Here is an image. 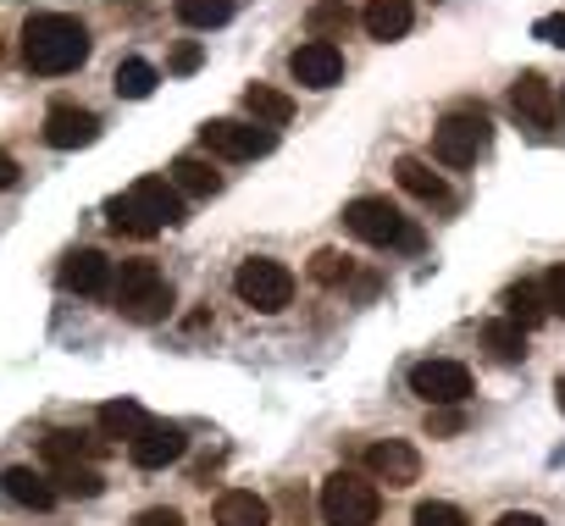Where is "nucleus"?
<instances>
[{
	"instance_id": "obj_1",
	"label": "nucleus",
	"mask_w": 565,
	"mask_h": 526,
	"mask_svg": "<svg viewBox=\"0 0 565 526\" xmlns=\"http://www.w3.org/2000/svg\"><path fill=\"white\" fill-rule=\"evenodd\" d=\"M23 62H29V73L62 78L89 62V29L67 12H40L23 23Z\"/></svg>"
},
{
	"instance_id": "obj_2",
	"label": "nucleus",
	"mask_w": 565,
	"mask_h": 526,
	"mask_svg": "<svg viewBox=\"0 0 565 526\" xmlns=\"http://www.w3.org/2000/svg\"><path fill=\"white\" fill-rule=\"evenodd\" d=\"M106 216H111L117 233L156 238L161 227H178V222H183V194H178L167 178H139L128 194L106 200Z\"/></svg>"
},
{
	"instance_id": "obj_3",
	"label": "nucleus",
	"mask_w": 565,
	"mask_h": 526,
	"mask_svg": "<svg viewBox=\"0 0 565 526\" xmlns=\"http://www.w3.org/2000/svg\"><path fill=\"white\" fill-rule=\"evenodd\" d=\"M111 305L128 322L150 328V322H161L172 311V283L161 278L156 260H122V272H111Z\"/></svg>"
},
{
	"instance_id": "obj_4",
	"label": "nucleus",
	"mask_w": 565,
	"mask_h": 526,
	"mask_svg": "<svg viewBox=\"0 0 565 526\" xmlns=\"http://www.w3.org/2000/svg\"><path fill=\"white\" fill-rule=\"evenodd\" d=\"M344 227L361 238V244H377V249H422V233L411 227V216L388 200V194H361L344 205Z\"/></svg>"
},
{
	"instance_id": "obj_5",
	"label": "nucleus",
	"mask_w": 565,
	"mask_h": 526,
	"mask_svg": "<svg viewBox=\"0 0 565 526\" xmlns=\"http://www.w3.org/2000/svg\"><path fill=\"white\" fill-rule=\"evenodd\" d=\"M317 504H322V520H328V526H377L383 493H377V482L361 476V471H333V476L322 482Z\"/></svg>"
},
{
	"instance_id": "obj_6",
	"label": "nucleus",
	"mask_w": 565,
	"mask_h": 526,
	"mask_svg": "<svg viewBox=\"0 0 565 526\" xmlns=\"http://www.w3.org/2000/svg\"><path fill=\"white\" fill-rule=\"evenodd\" d=\"M233 294H238L249 311L277 316V311H289V300H295V272L282 267V260L255 255V260H244V267L233 272Z\"/></svg>"
},
{
	"instance_id": "obj_7",
	"label": "nucleus",
	"mask_w": 565,
	"mask_h": 526,
	"mask_svg": "<svg viewBox=\"0 0 565 526\" xmlns=\"http://www.w3.org/2000/svg\"><path fill=\"white\" fill-rule=\"evenodd\" d=\"M488 139H493V122H488V111H477V106H460V111H449V117L433 128V155H438L444 167H471V161L488 150Z\"/></svg>"
},
{
	"instance_id": "obj_8",
	"label": "nucleus",
	"mask_w": 565,
	"mask_h": 526,
	"mask_svg": "<svg viewBox=\"0 0 565 526\" xmlns=\"http://www.w3.org/2000/svg\"><path fill=\"white\" fill-rule=\"evenodd\" d=\"M200 144H205V150H216V155H227V161H255V155H266V150L277 144V133H271V128H260V122L216 117V122H205V128H200Z\"/></svg>"
},
{
	"instance_id": "obj_9",
	"label": "nucleus",
	"mask_w": 565,
	"mask_h": 526,
	"mask_svg": "<svg viewBox=\"0 0 565 526\" xmlns=\"http://www.w3.org/2000/svg\"><path fill=\"white\" fill-rule=\"evenodd\" d=\"M411 394L427 399L433 410H444V405H466V394H471V372H466L460 361H422V366H411Z\"/></svg>"
},
{
	"instance_id": "obj_10",
	"label": "nucleus",
	"mask_w": 565,
	"mask_h": 526,
	"mask_svg": "<svg viewBox=\"0 0 565 526\" xmlns=\"http://www.w3.org/2000/svg\"><path fill=\"white\" fill-rule=\"evenodd\" d=\"M289 73L306 89H333L344 78V51L328 45V40H306L300 51H289Z\"/></svg>"
},
{
	"instance_id": "obj_11",
	"label": "nucleus",
	"mask_w": 565,
	"mask_h": 526,
	"mask_svg": "<svg viewBox=\"0 0 565 526\" xmlns=\"http://www.w3.org/2000/svg\"><path fill=\"white\" fill-rule=\"evenodd\" d=\"M366 476L388 482V487H411V482H422V454L405 438H383L366 449Z\"/></svg>"
},
{
	"instance_id": "obj_12",
	"label": "nucleus",
	"mask_w": 565,
	"mask_h": 526,
	"mask_svg": "<svg viewBox=\"0 0 565 526\" xmlns=\"http://www.w3.org/2000/svg\"><path fill=\"white\" fill-rule=\"evenodd\" d=\"M183 449H189V438H183L178 421H150V427L128 443V460H134L139 471H161V465L183 460Z\"/></svg>"
},
{
	"instance_id": "obj_13",
	"label": "nucleus",
	"mask_w": 565,
	"mask_h": 526,
	"mask_svg": "<svg viewBox=\"0 0 565 526\" xmlns=\"http://www.w3.org/2000/svg\"><path fill=\"white\" fill-rule=\"evenodd\" d=\"M510 111L521 117V128L548 133V128H554V89H548L537 73H521V78L510 84Z\"/></svg>"
},
{
	"instance_id": "obj_14",
	"label": "nucleus",
	"mask_w": 565,
	"mask_h": 526,
	"mask_svg": "<svg viewBox=\"0 0 565 526\" xmlns=\"http://www.w3.org/2000/svg\"><path fill=\"white\" fill-rule=\"evenodd\" d=\"M95 139H100V117L95 111H84V106H51V117H45V144L51 150H84Z\"/></svg>"
},
{
	"instance_id": "obj_15",
	"label": "nucleus",
	"mask_w": 565,
	"mask_h": 526,
	"mask_svg": "<svg viewBox=\"0 0 565 526\" xmlns=\"http://www.w3.org/2000/svg\"><path fill=\"white\" fill-rule=\"evenodd\" d=\"M62 289H67V294H84V300L111 294V260H106L100 249H73V255L62 260Z\"/></svg>"
},
{
	"instance_id": "obj_16",
	"label": "nucleus",
	"mask_w": 565,
	"mask_h": 526,
	"mask_svg": "<svg viewBox=\"0 0 565 526\" xmlns=\"http://www.w3.org/2000/svg\"><path fill=\"white\" fill-rule=\"evenodd\" d=\"M45 460L51 465H89L95 454H106V438L100 432H78V427H56V432H45Z\"/></svg>"
},
{
	"instance_id": "obj_17",
	"label": "nucleus",
	"mask_w": 565,
	"mask_h": 526,
	"mask_svg": "<svg viewBox=\"0 0 565 526\" xmlns=\"http://www.w3.org/2000/svg\"><path fill=\"white\" fill-rule=\"evenodd\" d=\"M0 493H7L12 504H23V509H51L56 504L51 476L34 471V465H7V471H0Z\"/></svg>"
},
{
	"instance_id": "obj_18",
	"label": "nucleus",
	"mask_w": 565,
	"mask_h": 526,
	"mask_svg": "<svg viewBox=\"0 0 565 526\" xmlns=\"http://www.w3.org/2000/svg\"><path fill=\"white\" fill-rule=\"evenodd\" d=\"M394 178H399V189L405 194H416L422 205H455V194H449V183L422 161V155H399V167H394Z\"/></svg>"
},
{
	"instance_id": "obj_19",
	"label": "nucleus",
	"mask_w": 565,
	"mask_h": 526,
	"mask_svg": "<svg viewBox=\"0 0 565 526\" xmlns=\"http://www.w3.org/2000/svg\"><path fill=\"white\" fill-rule=\"evenodd\" d=\"M361 23H366V34L372 40H405L411 34V23H416V12H411V0H372V7L361 12Z\"/></svg>"
},
{
	"instance_id": "obj_20",
	"label": "nucleus",
	"mask_w": 565,
	"mask_h": 526,
	"mask_svg": "<svg viewBox=\"0 0 565 526\" xmlns=\"http://www.w3.org/2000/svg\"><path fill=\"white\" fill-rule=\"evenodd\" d=\"M266 520H271V509H266V498L249 493V487H227V493L216 498V526H266Z\"/></svg>"
},
{
	"instance_id": "obj_21",
	"label": "nucleus",
	"mask_w": 565,
	"mask_h": 526,
	"mask_svg": "<svg viewBox=\"0 0 565 526\" xmlns=\"http://www.w3.org/2000/svg\"><path fill=\"white\" fill-rule=\"evenodd\" d=\"M244 111H249L260 128H282V122L295 117V100L282 95V89H271V84H249V89H244Z\"/></svg>"
},
{
	"instance_id": "obj_22",
	"label": "nucleus",
	"mask_w": 565,
	"mask_h": 526,
	"mask_svg": "<svg viewBox=\"0 0 565 526\" xmlns=\"http://www.w3.org/2000/svg\"><path fill=\"white\" fill-rule=\"evenodd\" d=\"M145 427H150L145 405H134V399H106V405H100V438H122V443H134Z\"/></svg>"
},
{
	"instance_id": "obj_23",
	"label": "nucleus",
	"mask_w": 565,
	"mask_h": 526,
	"mask_svg": "<svg viewBox=\"0 0 565 526\" xmlns=\"http://www.w3.org/2000/svg\"><path fill=\"white\" fill-rule=\"evenodd\" d=\"M167 183H172L178 194H194V200H211V194L222 189V178H216V172H211V161H200V155H178Z\"/></svg>"
},
{
	"instance_id": "obj_24",
	"label": "nucleus",
	"mask_w": 565,
	"mask_h": 526,
	"mask_svg": "<svg viewBox=\"0 0 565 526\" xmlns=\"http://www.w3.org/2000/svg\"><path fill=\"white\" fill-rule=\"evenodd\" d=\"M499 305H504V316H510L515 328H537V322L548 316V305H543V289H537V283H510V289L499 294Z\"/></svg>"
},
{
	"instance_id": "obj_25",
	"label": "nucleus",
	"mask_w": 565,
	"mask_h": 526,
	"mask_svg": "<svg viewBox=\"0 0 565 526\" xmlns=\"http://www.w3.org/2000/svg\"><path fill=\"white\" fill-rule=\"evenodd\" d=\"M482 350H488L493 361L515 366V361H526V328H515L510 316H499V322L482 328Z\"/></svg>"
},
{
	"instance_id": "obj_26",
	"label": "nucleus",
	"mask_w": 565,
	"mask_h": 526,
	"mask_svg": "<svg viewBox=\"0 0 565 526\" xmlns=\"http://www.w3.org/2000/svg\"><path fill=\"white\" fill-rule=\"evenodd\" d=\"M156 84H161V73H156L145 56H128V62H117V78H111V89H117L122 100H150V95H156Z\"/></svg>"
},
{
	"instance_id": "obj_27",
	"label": "nucleus",
	"mask_w": 565,
	"mask_h": 526,
	"mask_svg": "<svg viewBox=\"0 0 565 526\" xmlns=\"http://www.w3.org/2000/svg\"><path fill=\"white\" fill-rule=\"evenodd\" d=\"M51 487H56V498H100L106 476L95 465H56L51 471Z\"/></svg>"
},
{
	"instance_id": "obj_28",
	"label": "nucleus",
	"mask_w": 565,
	"mask_h": 526,
	"mask_svg": "<svg viewBox=\"0 0 565 526\" xmlns=\"http://www.w3.org/2000/svg\"><path fill=\"white\" fill-rule=\"evenodd\" d=\"M172 18L183 29H222L233 18V0H172Z\"/></svg>"
},
{
	"instance_id": "obj_29",
	"label": "nucleus",
	"mask_w": 565,
	"mask_h": 526,
	"mask_svg": "<svg viewBox=\"0 0 565 526\" xmlns=\"http://www.w3.org/2000/svg\"><path fill=\"white\" fill-rule=\"evenodd\" d=\"M350 23H355V12L344 7V0H322V7H311V18H306L311 40H328V45H333V34H350Z\"/></svg>"
},
{
	"instance_id": "obj_30",
	"label": "nucleus",
	"mask_w": 565,
	"mask_h": 526,
	"mask_svg": "<svg viewBox=\"0 0 565 526\" xmlns=\"http://www.w3.org/2000/svg\"><path fill=\"white\" fill-rule=\"evenodd\" d=\"M411 526H466V509L460 504H444V498H427V504H416Z\"/></svg>"
},
{
	"instance_id": "obj_31",
	"label": "nucleus",
	"mask_w": 565,
	"mask_h": 526,
	"mask_svg": "<svg viewBox=\"0 0 565 526\" xmlns=\"http://www.w3.org/2000/svg\"><path fill=\"white\" fill-rule=\"evenodd\" d=\"M311 278H317V283H344V278H350V255L317 249V255H311Z\"/></svg>"
},
{
	"instance_id": "obj_32",
	"label": "nucleus",
	"mask_w": 565,
	"mask_h": 526,
	"mask_svg": "<svg viewBox=\"0 0 565 526\" xmlns=\"http://www.w3.org/2000/svg\"><path fill=\"white\" fill-rule=\"evenodd\" d=\"M537 289H543V305H548V316H565V267H548Z\"/></svg>"
},
{
	"instance_id": "obj_33",
	"label": "nucleus",
	"mask_w": 565,
	"mask_h": 526,
	"mask_svg": "<svg viewBox=\"0 0 565 526\" xmlns=\"http://www.w3.org/2000/svg\"><path fill=\"white\" fill-rule=\"evenodd\" d=\"M200 62H205V51H200L194 40H183V45H178V51L167 56V73H194Z\"/></svg>"
},
{
	"instance_id": "obj_34",
	"label": "nucleus",
	"mask_w": 565,
	"mask_h": 526,
	"mask_svg": "<svg viewBox=\"0 0 565 526\" xmlns=\"http://www.w3.org/2000/svg\"><path fill=\"white\" fill-rule=\"evenodd\" d=\"M532 40H543V45H559V51H565V12L537 18V23H532Z\"/></svg>"
},
{
	"instance_id": "obj_35",
	"label": "nucleus",
	"mask_w": 565,
	"mask_h": 526,
	"mask_svg": "<svg viewBox=\"0 0 565 526\" xmlns=\"http://www.w3.org/2000/svg\"><path fill=\"white\" fill-rule=\"evenodd\" d=\"M460 427H466V416H460V410H449V405L427 416V432H433V438H449V432H460Z\"/></svg>"
},
{
	"instance_id": "obj_36",
	"label": "nucleus",
	"mask_w": 565,
	"mask_h": 526,
	"mask_svg": "<svg viewBox=\"0 0 565 526\" xmlns=\"http://www.w3.org/2000/svg\"><path fill=\"white\" fill-rule=\"evenodd\" d=\"M134 526H183V515H178L172 504H156V509H139Z\"/></svg>"
},
{
	"instance_id": "obj_37",
	"label": "nucleus",
	"mask_w": 565,
	"mask_h": 526,
	"mask_svg": "<svg viewBox=\"0 0 565 526\" xmlns=\"http://www.w3.org/2000/svg\"><path fill=\"white\" fill-rule=\"evenodd\" d=\"M493 526H548V520H543V515H532V509H504Z\"/></svg>"
},
{
	"instance_id": "obj_38",
	"label": "nucleus",
	"mask_w": 565,
	"mask_h": 526,
	"mask_svg": "<svg viewBox=\"0 0 565 526\" xmlns=\"http://www.w3.org/2000/svg\"><path fill=\"white\" fill-rule=\"evenodd\" d=\"M18 172H23V167L12 161V150H0V189H12V183H18Z\"/></svg>"
},
{
	"instance_id": "obj_39",
	"label": "nucleus",
	"mask_w": 565,
	"mask_h": 526,
	"mask_svg": "<svg viewBox=\"0 0 565 526\" xmlns=\"http://www.w3.org/2000/svg\"><path fill=\"white\" fill-rule=\"evenodd\" d=\"M554 394H559V410H565V377H559V388H554Z\"/></svg>"
},
{
	"instance_id": "obj_40",
	"label": "nucleus",
	"mask_w": 565,
	"mask_h": 526,
	"mask_svg": "<svg viewBox=\"0 0 565 526\" xmlns=\"http://www.w3.org/2000/svg\"><path fill=\"white\" fill-rule=\"evenodd\" d=\"M559 106H565V95H559Z\"/></svg>"
}]
</instances>
